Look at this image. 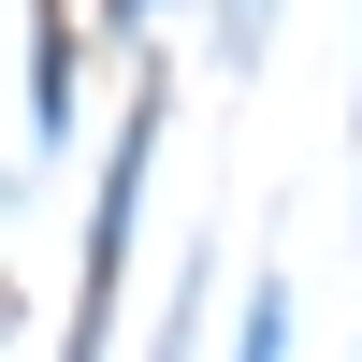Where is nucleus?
<instances>
[{"instance_id": "1", "label": "nucleus", "mask_w": 362, "mask_h": 362, "mask_svg": "<svg viewBox=\"0 0 362 362\" xmlns=\"http://www.w3.org/2000/svg\"><path fill=\"white\" fill-rule=\"evenodd\" d=\"M29 131H73V15H58V0H29Z\"/></svg>"}, {"instance_id": "2", "label": "nucleus", "mask_w": 362, "mask_h": 362, "mask_svg": "<svg viewBox=\"0 0 362 362\" xmlns=\"http://www.w3.org/2000/svg\"><path fill=\"white\" fill-rule=\"evenodd\" d=\"M232 362H290V290H276V305L247 319V348H232Z\"/></svg>"}, {"instance_id": "3", "label": "nucleus", "mask_w": 362, "mask_h": 362, "mask_svg": "<svg viewBox=\"0 0 362 362\" xmlns=\"http://www.w3.org/2000/svg\"><path fill=\"white\" fill-rule=\"evenodd\" d=\"M218 44H232V58H261V0H232V29H218Z\"/></svg>"}]
</instances>
